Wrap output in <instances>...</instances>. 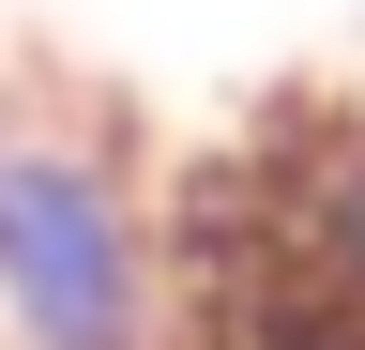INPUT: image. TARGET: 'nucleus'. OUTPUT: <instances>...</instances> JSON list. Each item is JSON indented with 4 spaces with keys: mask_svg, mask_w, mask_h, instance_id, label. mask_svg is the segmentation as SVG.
<instances>
[{
    "mask_svg": "<svg viewBox=\"0 0 365 350\" xmlns=\"http://www.w3.org/2000/svg\"><path fill=\"white\" fill-rule=\"evenodd\" d=\"M168 350H365V289L289 244L244 138L168 183Z\"/></svg>",
    "mask_w": 365,
    "mask_h": 350,
    "instance_id": "2",
    "label": "nucleus"
},
{
    "mask_svg": "<svg viewBox=\"0 0 365 350\" xmlns=\"http://www.w3.org/2000/svg\"><path fill=\"white\" fill-rule=\"evenodd\" d=\"M0 350H168V198L76 76H0Z\"/></svg>",
    "mask_w": 365,
    "mask_h": 350,
    "instance_id": "1",
    "label": "nucleus"
},
{
    "mask_svg": "<svg viewBox=\"0 0 365 350\" xmlns=\"http://www.w3.org/2000/svg\"><path fill=\"white\" fill-rule=\"evenodd\" d=\"M244 168H259V198L289 213V244L319 259V274H350V289H365V107L289 92V107L244 138Z\"/></svg>",
    "mask_w": 365,
    "mask_h": 350,
    "instance_id": "3",
    "label": "nucleus"
}]
</instances>
